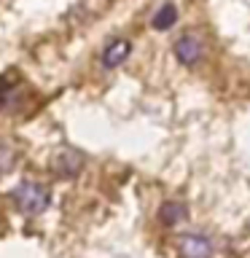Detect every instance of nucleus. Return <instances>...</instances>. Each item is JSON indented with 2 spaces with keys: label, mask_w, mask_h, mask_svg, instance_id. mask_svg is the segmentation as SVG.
Instances as JSON below:
<instances>
[{
  "label": "nucleus",
  "mask_w": 250,
  "mask_h": 258,
  "mask_svg": "<svg viewBox=\"0 0 250 258\" xmlns=\"http://www.w3.org/2000/svg\"><path fill=\"white\" fill-rule=\"evenodd\" d=\"M14 199H16V207H19L22 213H30V215H38L48 207L46 188H40L35 183H22L19 188L14 191Z\"/></svg>",
  "instance_id": "obj_1"
},
{
  "label": "nucleus",
  "mask_w": 250,
  "mask_h": 258,
  "mask_svg": "<svg viewBox=\"0 0 250 258\" xmlns=\"http://www.w3.org/2000/svg\"><path fill=\"white\" fill-rule=\"evenodd\" d=\"M175 54H177V59H180L183 64L199 62V56H202V43H199V38H194V35L180 38V40H177V46H175Z\"/></svg>",
  "instance_id": "obj_2"
},
{
  "label": "nucleus",
  "mask_w": 250,
  "mask_h": 258,
  "mask_svg": "<svg viewBox=\"0 0 250 258\" xmlns=\"http://www.w3.org/2000/svg\"><path fill=\"white\" fill-rule=\"evenodd\" d=\"M81 164H84V159H81L76 151H65V153H59V156H56V161H54V167L59 169L62 175H76L78 169H81Z\"/></svg>",
  "instance_id": "obj_3"
},
{
  "label": "nucleus",
  "mask_w": 250,
  "mask_h": 258,
  "mask_svg": "<svg viewBox=\"0 0 250 258\" xmlns=\"http://www.w3.org/2000/svg\"><path fill=\"white\" fill-rule=\"evenodd\" d=\"M183 253H185V258H207L210 255V242L205 237H185L183 239Z\"/></svg>",
  "instance_id": "obj_4"
},
{
  "label": "nucleus",
  "mask_w": 250,
  "mask_h": 258,
  "mask_svg": "<svg viewBox=\"0 0 250 258\" xmlns=\"http://www.w3.org/2000/svg\"><path fill=\"white\" fill-rule=\"evenodd\" d=\"M127 56H129V43H127V40H116V43L108 46L102 62H105V68H116V64H121Z\"/></svg>",
  "instance_id": "obj_5"
},
{
  "label": "nucleus",
  "mask_w": 250,
  "mask_h": 258,
  "mask_svg": "<svg viewBox=\"0 0 250 258\" xmlns=\"http://www.w3.org/2000/svg\"><path fill=\"white\" fill-rule=\"evenodd\" d=\"M175 19H177V8L172 3H164L156 11V16H153V27H156V30H167V27H172V24H175Z\"/></svg>",
  "instance_id": "obj_6"
},
{
  "label": "nucleus",
  "mask_w": 250,
  "mask_h": 258,
  "mask_svg": "<svg viewBox=\"0 0 250 258\" xmlns=\"http://www.w3.org/2000/svg\"><path fill=\"white\" fill-rule=\"evenodd\" d=\"M161 218H164V223H177L185 218V205L183 202H164V207H161Z\"/></svg>",
  "instance_id": "obj_7"
},
{
  "label": "nucleus",
  "mask_w": 250,
  "mask_h": 258,
  "mask_svg": "<svg viewBox=\"0 0 250 258\" xmlns=\"http://www.w3.org/2000/svg\"><path fill=\"white\" fill-rule=\"evenodd\" d=\"M8 164H11V151H6V148H0V172H6Z\"/></svg>",
  "instance_id": "obj_8"
}]
</instances>
